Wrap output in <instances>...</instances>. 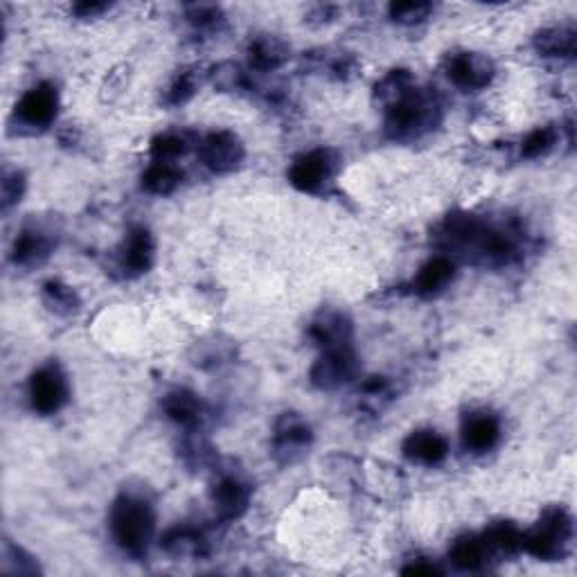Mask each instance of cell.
<instances>
[{"instance_id": "obj_32", "label": "cell", "mask_w": 577, "mask_h": 577, "mask_svg": "<svg viewBox=\"0 0 577 577\" xmlns=\"http://www.w3.org/2000/svg\"><path fill=\"white\" fill-rule=\"evenodd\" d=\"M3 573L12 575H34L39 573V564L25 553L21 546H14L12 541H5L3 546Z\"/></svg>"}, {"instance_id": "obj_35", "label": "cell", "mask_w": 577, "mask_h": 577, "mask_svg": "<svg viewBox=\"0 0 577 577\" xmlns=\"http://www.w3.org/2000/svg\"><path fill=\"white\" fill-rule=\"evenodd\" d=\"M188 21L199 30H210L224 21V14L217 5H190L188 7Z\"/></svg>"}, {"instance_id": "obj_8", "label": "cell", "mask_w": 577, "mask_h": 577, "mask_svg": "<svg viewBox=\"0 0 577 577\" xmlns=\"http://www.w3.org/2000/svg\"><path fill=\"white\" fill-rule=\"evenodd\" d=\"M30 404L41 415H55L68 402V381L57 363H46L30 377Z\"/></svg>"}, {"instance_id": "obj_30", "label": "cell", "mask_w": 577, "mask_h": 577, "mask_svg": "<svg viewBox=\"0 0 577 577\" xmlns=\"http://www.w3.org/2000/svg\"><path fill=\"white\" fill-rule=\"evenodd\" d=\"M210 82L215 88H219V91H242V88H246L248 84V79H246V73H244V68L239 66V64H233V61H224V64H219L210 70Z\"/></svg>"}, {"instance_id": "obj_10", "label": "cell", "mask_w": 577, "mask_h": 577, "mask_svg": "<svg viewBox=\"0 0 577 577\" xmlns=\"http://www.w3.org/2000/svg\"><path fill=\"white\" fill-rule=\"evenodd\" d=\"M494 61L481 52H456L447 59L449 82L465 93L483 91L494 79Z\"/></svg>"}, {"instance_id": "obj_19", "label": "cell", "mask_w": 577, "mask_h": 577, "mask_svg": "<svg viewBox=\"0 0 577 577\" xmlns=\"http://www.w3.org/2000/svg\"><path fill=\"white\" fill-rule=\"evenodd\" d=\"M289 59V46L273 34H260L248 43V64L260 73H273Z\"/></svg>"}, {"instance_id": "obj_1", "label": "cell", "mask_w": 577, "mask_h": 577, "mask_svg": "<svg viewBox=\"0 0 577 577\" xmlns=\"http://www.w3.org/2000/svg\"><path fill=\"white\" fill-rule=\"evenodd\" d=\"M442 239L460 255L483 264H508L517 255L514 239L474 215H454L442 226Z\"/></svg>"}, {"instance_id": "obj_20", "label": "cell", "mask_w": 577, "mask_h": 577, "mask_svg": "<svg viewBox=\"0 0 577 577\" xmlns=\"http://www.w3.org/2000/svg\"><path fill=\"white\" fill-rule=\"evenodd\" d=\"M163 550L174 559H194L208 553V539L199 528L179 526L165 532Z\"/></svg>"}, {"instance_id": "obj_27", "label": "cell", "mask_w": 577, "mask_h": 577, "mask_svg": "<svg viewBox=\"0 0 577 577\" xmlns=\"http://www.w3.org/2000/svg\"><path fill=\"white\" fill-rule=\"evenodd\" d=\"M192 140L185 131H167L152 140V158L163 163H176L181 156L190 152Z\"/></svg>"}, {"instance_id": "obj_26", "label": "cell", "mask_w": 577, "mask_h": 577, "mask_svg": "<svg viewBox=\"0 0 577 577\" xmlns=\"http://www.w3.org/2000/svg\"><path fill=\"white\" fill-rule=\"evenodd\" d=\"M521 535L523 532L517 526L501 521L494 523L492 528H487L483 532V539L490 555H512L521 550Z\"/></svg>"}, {"instance_id": "obj_37", "label": "cell", "mask_w": 577, "mask_h": 577, "mask_svg": "<svg viewBox=\"0 0 577 577\" xmlns=\"http://www.w3.org/2000/svg\"><path fill=\"white\" fill-rule=\"evenodd\" d=\"M404 575H438L440 568L433 562H426V559H413L411 564L402 568Z\"/></svg>"}, {"instance_id": "obj_5", "label": "cell", "mask_w": 577, "mask_h": 577, "mask_svg": "<svg viewBox=\"0 0 577 577\" xmlns=\"http://www.w3.org/2000/svg\"><path fill=\"white\" fill-rule=\"evenodd\" d=\"M59 111V93L57 88L43 82L32 86L14 109V120L25 133H37L48 129L57 118Z\"/></svg>"}, {"instance_id": "obj_25", "label": "cell", "mask_w": 577, "mask_h": 577, "mask_svg": "<svg viewBox=\"0 0 577 577\" xmlns=\"http://www.w3.org/2000/svg\"><path fill=\"white\" fill-rule=\"evenodd\" d=\"M41 298L43 305L57 316H73L79 312V307H82V300H79L77 291L59 280H48L43 284Z\"/></svg>"}, {"instance_id": "obj_28", "label": "cell", "mask_w": 577, "mask_h": 577, "mask_svg": "<svg viewBox=\"0 0 577 577\" xmlns=\"http://www.w3.org/2000/svg\"><path fill=\"white\" fill-rule=\"evenodd\" d=\"M559 140V133L555 127H539L535 131H530L521 142V156L528 158V161H535V158H544L555 149Z\"/></svg>"}, {"instance_id": "obj_17", "label": "cell", "mask_w": 577, "mask_h": 577, "mask_svg": "<svg viewBox=\"0 0 577 577\" xmlns=\"http://www.w3.org/2000/svg\"><path fill=\"white\" fill-rule=\"evenodd\" d=\"M309 336L321 350L339 348V345L352 343V323L341 312H325L316 318L309 327Z\"/></svg>"}, {"instance_id": "obj_6", "label": "cell", "mask_w": 577, "mask_h": 577, "mask_svg": "<svg viewBox=\"0 0 577 577\" xmlns=\"http://www.w3.org/2000/svg\"><path fill=\"white\" fill-rule=\"evenodd\" d=\"M359 375V357L350 345H339V348L323 350L321 357L309 370L312 384L321 390H336Z\"/></svg>"}, {"instance_id": "obj_15", "label": "cell", "mask_w": 577, "mask_h": 577, "mask_svg": "<svg viewBox=\"0 0 577 577\" xmlns=\"http://www.w3.org/2000/svg\"><path fill=\"white\" fill-rule=\"evenodd\" d=\"M402 451L411 463L431 467V465H440L442 460L447 458L449 442L436 429H417L413 433H408V438L402 445Z\"/></svg>"}, {"instance_id": "obj_14", "label": "cell", "mask_w": 577, "mask_h": 577, "mask_svg": "<svg viewBox=\"0 0 577 577\" xmlns=\"http://www.w3.org/2000/svg\"><path fill=\"white\" fill-rule=\"evenodd\" d=\"M460 438H463V447L467 451H472V454H485V451L494 449L496 442L501 440L499 417L487 411L467 415Z\"/></svg>"}, {"instance_id": "obj_18", "label": "cell", "mask_w": 577, "mask_h": 577, "mask_svg": "<svg viewBox=\"0 0 577 577\" xmlns=\"http://www.w3.org/2000/svg\"><path fill=\"white\" fill-rule=\"evenodd\" d=\"M163 411L172 422L185 426V429H197L203 415H206V408H203L199 395H194L188 388L170 390L163 397Z\"/></svg>"}, {"instance_id": "obj_3", "label": "cell", "mask_w": 577, "mask_h": 577, "mask_svg": "<svg viewBox=\"0 0 577 577\" xmlns=\"http://www.w3.org/2000/svg\"><path fill=\"white\" fill-rule=\"evenodd\" d=\"M386 111V133L393 140L422 138L424 133L438 127L442 118V106L436 95L413 86Z\"/></svg>"}, {"instance_id": "obj_2", "label": "cell", "mask_w": 577, "mask_h": 577, "mask_svg": "<svg viewBox=\"0 0 577 577\" xmlns=\"http://www.w3.org/2000/svg\"><path fill=\"white\" fill-rule=\"evenodd\" d=\"M109 528L113 541L131 557H142L152 546L156 514L152 503L133 494H122L111 505Z\"/></svg>"}, {"instance_id": "obj_21", "label": "cell", "mask_w": 577, "mask_h": 577, "mask_svg": "<svg viewBox=\"0 0 577 577\" xmlns=\"http://www.w3.org/2000/svg\"><path fill=\"white\" fill-rule=\"evenodd\" d=\"M52 251V239L39 228H25L16 237L12 248V260L16 266H34L41 264Z\"/></svg>"}, {"instance_id": "obj_9", "label": "cell", "mask_w": 577, "mask_h": 577, "mask_svg": "<svg viewBox=\"0 0 577 577\" xmlns=\"http://www.w3.org/2000/svg\"><path fill=\"white\" fill-rule=\"evenodd\" d=\"M336 156L330 149H314L298 156L289 167V181L300 192L316 194L321 192L336 174Z\"/></svg>"}, {"instance_id": "obj_34", "label": "cell", "mask_w": 577, "mask_h": 577, "mask_svg": "<svg viewBox=\"0 0 577 577\" xmlns=\"http://www.w3.org/2000/svg\"><path fill=\"white\" fill-rule=\"evenodd\" d=\"M25 192V176L19 170H5L3 172V188H0V194H3V208L10 210L12 206L21 201Z\"/></svg>"}, {"instance_id": "obj_23", "label": "cell", "mask_w": 577, "mask_h": 577, "mask_svg": "<svg viewBox=\"0 0 577 577\" xmlns=\"http://www.w3.org/2000/svg\"><path fill=\"white\" fill-rule=\"evenodd\" d=\"M183 183V170L176 163L154 161L142 174V190L156 197H167Z\"/></svg>"}, {"instance_id": "obj_36", "label": "cell", "mask_w": 577, "mask_h": 577, "mask_svg": "<svg viewBox=\"0 0 577 577\" xmlns=\"http://www.w3.org/2000/svg\"><path fill=\"white\" fill-rule=\"evenodd\" d=\"M111 5L106 3H79L73 7V12L79 16V19H97L104 12H109Z\"/></svg>"}, {"instance_id": "obj_22", "label": "cell", "mask_w": 577, "mask_h": 577, "mask_svg": "<svg viewBox=\"0 0 577 577\" xmlns=\"http://www.w3.org/2000/svg\"><path fill=\"white\" fill-rule=\"evenodd\" d=\"M532 46L544 57L571 59L575 55V30L571 25H550L535 34Z\"/></svg>"}, {"instance_id": "obj_4", "label": "cell", "mask_w": 577, "mask_h": 577, "mask_svg": "<svg viewBox=\"0 0 577 577\" xmlns=\"http://www.w3.org/2000/svg\"><path fill=\"white\" fill-rule=\"evenodd\" d=\"M573 539V519L564 508H548L528 532L521 535V548L541 562H559Z\"/></svg>"}, {"instance_id": "obj_13", "label": "cell", "mask_w": 577, "mask_h": 577, "mask_svg": "<svg viewBox=\"0 0 577 577\" xmlns=\"http://www.w3.org/2000/svg\"><path fill=\"white\" fill-rule=\"evenodd\" d=\"M248 503H251V487L242 478L224 476L212 487V505L221 519H239L248 510Z\"/></svg>"}, {"instance_id": "obj_24", "label": "cell", "mask_w": 577, "mask_h": 577, "mask_svg": "<svg viewBox=\"0 0 577 577\" xmlns=\"http://www.w3.org/2000/svg\"><path fill=\"white\" fill-rule=\"evenodd\" d=\"M487 557H490V550L485 546L483 535H463L449 548L451 564L463 568V571H476V568L485 566Z\"/></svg>"}, {"instance_id": "obj_29", "label": "cell", "mask_w": 577, "mask_h": 577, "mask_svg": "<svg viewBox=\"0 0 577 577\" xmlns=\"http://www.w3.org/2000/svg\"><path fill=\"white\" fill-rule=\"evenodd\" d=\"M199 86H201V77L197 70H183V73H179L172 79V84L165 93V102L170 106H181L185 102H190L192 97L197 95Z\"/></svg>"}, {"instance_id": "obj_31", "label": "cell", "mask_w": 577, "mask_h": 577, "mask_svg": "<svg viewBox=\"0 0 577 577\" xmlns=\"http://www.w3.org/2000/svg\"><path fill=\"white\" fill-rule=\"evenodd\" d=\"M433 14L431 3H420V0H402L388 7V16L399 25H417L429 19Z\"/></svg>"}, {"instance_id": "obj_12", "label": "cell", "mask_w": 577, "mask_h": 577, "mask_svg": "<svg viewBox=\"0 0 577 577\" xmlns=\"http://www.w3.org/2000/svg\"><path fill=\"white\" fill-rule=\"evenodd\" d=\"M156 242L145 226L129 230L120 246V266L127 275H142L154 266Z\"/></svg>"}, {"instance_id": "obj_33", "label": "cell", "mask_w": 577, "mask_h": 577, "mask_svg": "<svg viewBox=\"0 0 577 577\" xmlns=\"http://www.w3.org/2000/svg\"><path fill=\"white\" fill-rule=\"evenodd\" d=\"M361 395L363 402L372 404V408H379L381 411V406L393 395V388H390V381L386 377H372L361 386Z\"/></svg>"}, {"instance_id": "obj_16", "label": "cell", "mask_w": 577, "mask_h": 577, "mask_svg": "<svg viewBox=\"0 0 577 577\" xmlns=\"http://www.w3.org/2000/svg\"><path fill=\"white\" fill-rule=\"evenodd\" d=\"M454 275H456V264L451 257H445V255L431 257V260L422 264V269L417 271L413 280V291L417 296L433 298L442 294V291L454 282Z\"/></svg>"}, {"instance_id": "obj_11", "label": "cell", "mask_w": 577, "mask_h": 577, "mask_svg": "<svg viewBox=\"0 0 577 577\" xmlns=\"http://www.w3.org/2000/svg\"><path fill=\"white\" fill-rule=\"evenodd\" d=\"M199 156L210 172L228 174L242 165L246 149L233 131H215L201 140Z\"/></svg>"}, {"instance_id": "obj_7", "label": "cell", "mask_w": 577, "mask_h": 577, "mask_svg": "<svg viewBox=\"0 0 577 577\" xmlns=\"http://www.w3.org/2000/svg\"><path fill=\"white\" fill-rule=\"evenodd\" d=\"M312 426L298 413H282L273 429V456L284 465L296 463L312 447Z\"/></svg>"}]
</instances>
